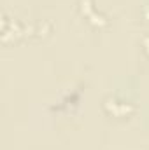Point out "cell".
Here are the masks:
<instances>
[{
    "label": "cell",
    "mask_w": 149,
    "mask_h": 150,
    "mask_svg": "<svg viewBox=\"0 0 149 150\" xmlns=\"http://www.w3.org/2000/svg\"><path fill=\"white\" fill-rule=\"evenodd\" d=\"M142 51L149 56V35H146V37L142 38Z\"/></svg>",
    "instance_id": "3957f363"
},
{
    "label": "cell",
    "mask_w": 149,
    "mask_h": 150,
    "mask_svg": "<svg viewBox=\"0 0 149 150\" xmlns=\"http://www.w3.org/2000/svg\"><path fill=\"white\" fill-rule=\"evenodd\" d=\"M104 110L109 113L111 117H128L130 113L133 112V105L128 100L117 98V96H109L104 101Z\"/></svg>",
    "instance_id": "7a4b0ae2"
},
{
    "label": "cell",
    "mask_w": 149,
    "mask_h": 150,
    "mask_svg": "<svg viewBox=\"0 0 149 150\" xmlns=\"http://www.w3.org/2000/svg\"><path fill=\"white\" fill-rule=\"evenodd\" d=\"M23 35H27V26L21 21H18L14 18H7L4 14V18H2V42L11 44Z\"/></svg>",
    "instance_id": "6da1fadb"
}]
</instances>
